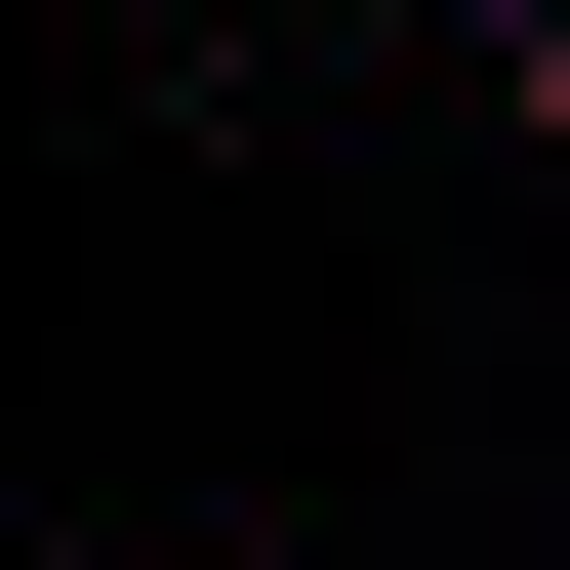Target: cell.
I'll return each instance as SVG.
<instances>
[{"instance_id":"obj_1","label":"cell","mask_w":570,"mask_h":570,"mask_svg":"<svg viewBox=\"0 0 570 570\" xmlns=\"http://www.w3.org/2000/svg\"><path fill=\"white\" fill-rule=\"evenodd\" d=\"M489 82H530V122H570V0H489Z\"/></svg>"}]
</instances>
